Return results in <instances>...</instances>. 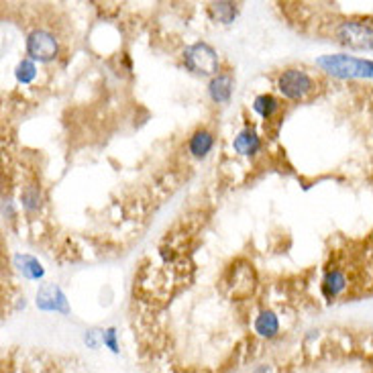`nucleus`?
<instances>
[{
	"label": "nucleus",
	"mask_w": 373,
	"mask_h": 373,
	"mask_svg": "<svg viewBox=\"0 0 373 373\" xmlns=\"http://www.w3.org/2000/svg\"><path fill=\"white\" fill-rule=\"evenodd\" d=\"M316 67L341 80H373V60H363L347 54H328L316 60Z\"/></svg>",
	"instance_id": "obj_1"
},
{
	"label": "nucleus",
	"mask_w": 373,
	"mask_h": 373,
	"mask_svg": "<svg viewBox=\"0 0 373 373\" xmlns=\"http://www.w3.org/2000/svg\"><path fill=\"white\" fill-rule=\"evenodd\" d=\"M275 88L286 100L300 102L316 90V78L304 67H286L278 74Z\"/></svg>",
	"instance_id": "obj_2"
},
{
	"label": "nucleus",
	"mask_w": 373,
	"mask_h": 373,
	"mask_svg": "<svg viewBox=\"0 0 373 373\" xmlns=\"http://www.w3.org/2000/svg\"><path fill=\"white\" fill-rule=\"evenodd\" d=\"M335 41L349 49L370 52L373 49V23L365 19H347L335 25Z\"/></svg>",
	"instance_id": "obj_3"
},
{
	"label": "nucleus",
	"mask_w": 373,
	"mask_h": 373,
	"mask_svg": "<svg viewBox=\"0 0 373 373\" xmlns=\"http://www.w3.org/2000/svg\"><path fill=\"white\" fill-rule=\"evenodd\" d=\"M182 62L186 65V69H190L196 76H216L221 74V60H218V52L204 41L192 43L188 45L182 54Z\"/></svg>",
	"instance_id": "obj_4"
},
{
	"label": "nucleus",
	"mask_w": 373,
	"mask_h": 373,
	"mask_svg": "<svg viewBox=\"0 0 373 373\" xmlns=\"http://www.w3.org/2000/svg\"><path fill=\"white\" fill-rule=\"evenodd\" d=\"M27 58L37 63H52L60 56V41L47 29H33L25 41Z\"/></svg>",
	"instance_id": "obj_5"
},
{
	"label": "nucleus",
	"mask_w": 373,
	"mask_h": 373,
	"mask_svg": "<svg viewBox=\"0 0 373 373\" xmlns=\"http://www.w3.org/2000/svg\"><path fill=\"white\" fill-rule=\"evenodd\" d=\"M37 308L43 312H60V314H69V304L67 296L58 284H43L37 292L35 300Z\"/></svg>",
	"instance_id": "obj_6"
},
{
	"label": "nucleus",
	"mask_w": 373,
	"mask_h": 373,
	"mask_svg": "<svg viewBox=\"0 0 373 373\" xmlns=\"http://www.w3.org/2000/svg\"><path fill=\"white\" fill-rule=\"evenodd\" d=\"M261 147H263V141H261V137H259V133H257L255 126L241 128V131L235 135V139H233V149H235V153L241 155V157L253 159V157L261 151Z\"/></svg>",
	"instance_id": "obj_7"
},
{
	"label": "nucleus",
	"mask_w": 373,
	"mask_h": 373,
	"mask_svg": "<svg viewBox=\"0 0 373 373\" xmlns=\"http://www.w3.org/2000/svg\"><path fill=\"white\" fill-rule=\"evenodd\" d=\"M233 88H235V78L227 71H221L210 78L206 92L214 104H227L233 96Z\"/></svg>",
	"instance_id": "obj_8"
},
{
	"label": "nucleus",
	"mask_w": 373,
	"mask_h": 373,
	"mask_svg": "<svg viewBox=\"0 0 373 373\" xmlns=\"http://www.w3.org/2000/svg\"><path fill=\"white\" fill-rule=\"evenodd\" d=\"M12 267L29 282H39L45 278V269H43L41 261L29 253H14L12 255Z\"/></svg>",
	"instance_id": "obj_9"
},
{
	"label": "nucleus",
	"mask_w": 373,
	"mask_h": 373,
	"mask_svg": "<svg viewBox=\"0 0 373 373\" xmlns=\"http://www.w3.org/2000/svg\"><path fill=\"white\" fill-rule=\"evenodd\" d=\"M214 147V135L208 128H196L188 139V153L194 159H204Z\"/></svg>",
	"instance_id": "obj_10"
},
{
	"label": "nucleus",
	"mask_w": 373,
	"mask_h": 373,
	"mask_svg": "<svg viewBox=\"0 0 373 373\" xmlns=\"http://www.w3.org/2000/svg\"><path fill=\"white\" fill-rule=\"evenodd\" d=\"M347 275L341 269H328L320 282V292L326 300H337L347 290Z\"/></svg>",
	"instance_id": "obj_11"
},
{
	"label": "nucleus",
	"mask_w": 373,
	"mask_h": 373,
	"mask_svg": "<svg viewBox=\"0 0 373 373\" xmlns=\"http://www.w3.org/2000/svg\"><path fill=\"white\" fill-rule=\"evenodd\" d=\"M253 330L261 339H275L282 330L278 314L273 310H261L253 320Z\"/></svg>",
	"instance_id": "obj_12"
},
{
	"label": "nucleus",
	"mask_w": 373,
	"mask_h": 373,
	"mask_svg": "<svg viewBox=\"0 0 373 373\" xmlns=\"http://www.w3.org/2000/svg\"><path fill=\"white\" fill-rule=\"evenodd\" d=\"M280 109H282V100H280L278 96L269 94V92L257 94L255 100H253V111H255V115H259L263 121H271V119L280 113Z\"/></svg>",
	"instance_id": "obj_13"
},
{
	"label": "nucleus",
	"mask_w": 373,
	"mask_h": 373,
	"mask_svg": "<svg viewBox=\"0 0 373 373\" xmlns=\"http://www.w3.org/2000/svg\"><path fill=\"white\" fill-rule=\"evenodd\" d=\"M208 14L212 21L223 23V25H231L235 23V19L239 16V4L229 2V0H221V2H210L208 6Z\"/></svg>",
	"instance_id": "obj_14"
},
{
	"label": "nucleus",
	"mask_w": 373,
	"mask_h": 373,
	"mask_svg": "<svg viewBox=\"0 0 373 373\" xmlns=\"http://www.w3.org/2000/svg\"><path fill=\"white\" fill-rule=\"evenodd\" d=\"M21 206L25 212L33 214V212H39L41 206H43V194H41V188L37 184H29L21 190Z\"/></svg>",
	"instance_id": "obj_15"
},
{
	"label": "nucleus",
	"mask_w": 373,
	"mask_h": 373,
	"mask_svg": "<svg viewBox=\"0 0 373 373\" xmlns=\"http://www.w3.org/2000/svg\"><path fill=\"white\" fill-rule=\"evenodd\" d=\"M14 78L23 86L33 84L35 78H37V63L33 62V60H29V58L21 60V62L16 63V67H14Z\"/></svg>",
	"instance_id": "obj_16"
},
{
	"label": "nucleus",
	"mask_w": 373,
	"mask_h": 373,
	"mask_svg": "<svg viewBox=\"0 0 373 373\" xmlns=\"http://www.w3.org/2000/svg\"><path fill=\"white\" fill-rule=\"evenodd\" d=\"M84 343L90 349H100L104 345V328H90L84 332Z\"/></svg>",
	"instance_id": "obj_17"
},
{
	"label": "nucleus",
	"mask_w": 373,
	"mask_h": 373,
	"mask_svg": "<svg viewBox=\"0 0 373 373\" xmlns=\"http://www.w3.org/2000/svg\"><path fill=\"white\" fill-rule=\"evenodd\" d=\"M104 347H106V349H111L115 355H119V353H121V345H119V332H117V328H115V326H111V328H104Z\"/></svg>",
	"instance_id": "obj_18"
},
{
	"label": "nucleus",
	"mask_w": 373,
	"mask_h": 373,
	"mask_svg": "<svg viewBox=\"0 0 373 373\" xmlns=\"http://www.w3.org/2000/svg\"><path fill=\"white\" fill-rule=\"evenodd\" d=\"M253 373H271V368L269 365H259L257 370H253Z\"/></svg>",
	"instance_id": "obj_19"
}]
</instances>
